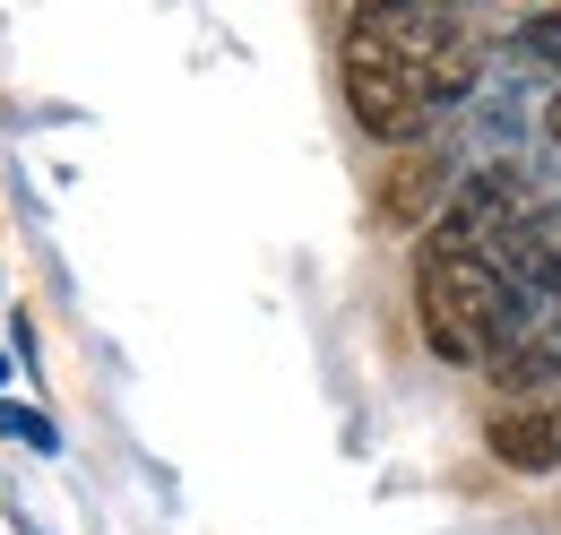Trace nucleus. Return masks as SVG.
<instances>
[{"mask_svg":"<svg viewBox=\"0 0 561 535\" xmlns=\"http://www.w3.org/2000/svg\"><path fill=\"white\" fill-rule=\"evenodd\" d=\"M415 320H423V345L440 363H501L518 329H527V294L510 285L501 251H467L449 234L423 225L415 242Z\"/></svg>","mask_w":561,"mask_h":535,"instance_id":"nucleus-1","label":"nucleus"},{"mask_svg":"<svg viewBox=\"0 0 561 535\" xmlns=\"http://www.w3.org/2000/svg\"><path fill=\"white\" fill-rule=\"evenodd\" d=\"M518 216H527L518 173H510V164H484V173H467V182L449 191V207L432 216V234H449V242H467V251H501Z\"/></svg>","mask_w":561,"mask_h":535,"instance_id":"nucleus-2","label":"nucleus"},{"mask_svg":"<svg viewBox=\"0 0 561 535\" xmlns=\"http://www.w3.org/2000/svg\"><path fill=\"white\" fill-rule=\"evenodd\" d=\"M458 191V164H449V147L440 138H423L407 147L389 173H380V225H423V216H440Z\"/></svg>","mask_w":561,"mask_h":535,"instance_id":"nucleus-3","label":"nucleus"},{"mask_svg":"<svg viewBox=\"0 0 561 535\" xmlns=\"http://www.w3.org/2000/svg\"><path fill=\"white\" fill-rule=\"evenodd\" d=\"M501 268H510V285H518L527 303H553V294H561V200L527 207V216L510 225Z\"/></svg>","mask_w":561,"mask_h":535,"instance_id":"nucleus-4","label":"nucleus"},{"mask_svg":"<svg viewBox=\"0 0 561 535\" xmlns=\"http://www.w3.org/2000/svg\"><path fill=\"white\" fill-rule=\"evenodd\" d=\"M492 458L510 475H553L561 467V406H510V414H492Z\"/></svg>","mask_w":561,"mask_h":535,"instance_id":"nucleus-5","label":"nucleus"},{"mask_svg":"<svg viewBox=\"0 0 561 535\" xmlns=\"http://www.w3.org/2000/svg\"><path fill=\"white\" fill-rule=\"evenodd\" d=\"M545 380H561V294L553 303H527L518 345L492 363V389H545Z\"/></svg>","mask_w":561,"mask_h":535,"instance_id":"nucleus-6","label":"nucleus"},{"mask_svg":"<svg viewBox=\"0 0 561 535\" xmlns=\"http://www.w3.org/2000/svg\"><path fill=\"white\" fill-rule=\"evenodd\" d=\"M501 61H510V78H553L561 69V0L536 9V18H518V35L501 44Z\"/></svg>","mask_w":561,"mask_h":535,"instance_id":"nucleus-7","label":"nucleus"},{"mask_svg":"<svg viewBox=\"0 0 561 535\" xmlns=\"http://www.w3.org/2000/svg\"><path fill=\"white\" fill-rule=\"evenodd\" d=\"M0 432H9V441H35V449H53V423H44V414H26V406H0Z\"/></svg>","mask_w":561,"mask_h":535,"instance_id":"nucleus-8","label":"nucleus"},{"mask_svg":"<svg viewBox=\"0 0 561 535\" xmlns=\"http://www.w3.org/2000/svg\"><path fill=\"white\" fill-rule=\"evenodd\" d=\"M545 147H553V156H561V95H553V104H545Z\"/></svg>","mask_w":561,"mask_h":535,"instance_id":"nucleus-9","label":"nucleus"},{"mask_svg":"<svg viewBox=\"0 0 561 535\" xmlns=\"http://www.w3.org/2000/svg\"><path fill=\"white\" fill-rule=\"evenodd\" d=\"M0 380H9V363H0Z\"/></svg>","mask_w":561,"mask_h":535,"instance_id":"nucleus-10","label":"nucleus"}]
</instances>
